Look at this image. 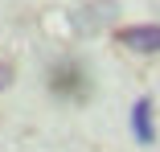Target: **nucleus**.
I'll return each instance as SVG.
<instances>
[{
    "label": "nucleus",
    "mask_w": 160,
    "mask_h": 152,
    "mask_svg": "<svg viewBox=\"0 0 160 152\" xmlns=\"http://www.w3.org/2000/svg\"><path fill=\"white\" fill-rule=\"evenodd\" d=\"M94 90V78L86 74L82 62L74 58H62L58 66H49V95L62 99V103H86Z\"/></svg>",
    "instance_id": "f257e3e1"
},
{
    "label": "nucleus",
    "mask_w": 160,
    "mask_h": 152,
    "mask_svg": "<svg viewBox=\"0 0 160 152\" xmlns=\"http://www.w3.org/2000/svg\"><path fill=\"white\" fill-rule=\"evenodd\" d=\"M132 136H136V144H156V115H152L148 95L132 103Z\"/></svg>",
    "instance_id": "7ed1b4c3"
},
{
    "label": "nucleus",
    "mask_w": 160,
    "mask_h": 152,
    "mask_svg": "<svg viewBox=\"0 0 160 152\" xmlns=\"http://www.w3.org/2000/svg\"><path fill=\"white\" fill-rule=\"evenodd\" d=\"M12 78H17V66L8 62V58H0V95H4V90L12 86Z\"/></svg>",
    "instance_id": "20e7f679"
},
{
    "label": "nucleus",
    "mask_w": 160,
    "mask_h": 152,
    "mask_svg": "<svg viewBox=\"0 0 160 152\" xmlns=\"http://www.w3.org/2000/svg\"><path fill=\"white\" fill-rule=\"evenodd\" d=\"M115 41L132 53H160V25H123Z\"/></svg>",
    "instance_id": "f03ea898"
}]
</instances>
